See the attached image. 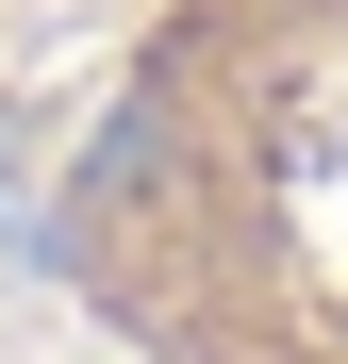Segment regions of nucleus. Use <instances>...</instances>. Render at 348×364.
Returning a JSON list of instances; mask_svg holds the SVG:
<instances>
[{"label":"nucleus","instance_id":"nucleus-1","mask_svg":"<svg viewBox=\"0 0 348 364\" xmlns=\"http://www.w3.org/2000/svg\"><path fill=\"white\" fill-rule=\"evenodd\" d=\"M149 149H166V133H149V116H116V133L83 149V182H100V199H133V182H149Z\"/></svg>","mask_w":348,"mask_h":364},{"label":"nucleus","instance_id":"nucleus-2","mask_svg":"<svg viewBox=\"0 0 348 364\" xmlns=\"http://www.w3.org/2000/svg\"><path fill=\"white\" fill-rule=\"evenodd\" d=\"M0 182H17V149H0Z\"/></svg>","mask_w":348,"mask_h":364}]
</instances>
